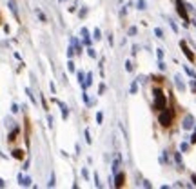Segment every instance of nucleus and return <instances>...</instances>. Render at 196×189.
I'll return each instance as SVG.
<instances>
[{"instance_id":"8","label":"nucleus","mask_w":196,"mask_h":189,"mask_svg":"<svg viewBox=\"0 0 196 189\" xmlns=\"http://www.w3.org/2000/svg\"><path fill=\"white\" fill-rule=\"evenodd\" d=\"M78 78H80V84L84 86V73L82 71H78Z\"/></svg>"},{"instance_id":"12","label":"nucleus","mask_w":196,"mask_h":189,"mask_svg":"<svg viewBox=\"0 0 196 189\" xmlns=\"http://www.w3.org/2000/svg\"><path fill=\"white\" fill-rule=\"evenodd\" d=\"M193 180H194V184H196V177H193Z\"/></svg>"},{"instance_id":"1","label":"nucleus","mask_w":196,"mask_h":189,"mask_svg":"<svg viewBox=\"0 0 196 189\" xmlns=\"http://www.w3.org/2000/svg\"><path fill=\"white\" fill-rule=\"evenodd\" d=\"M165 107V95L162 93V89H154V109L162 111Z\"/></svg>"},{"instance_id":"10","label":"nucleus","mask_w":196,"mask_h":189,"mask_svg":"<svg viewBox=\"0 0 196 189\" xmlns=\"http://www.w3.org/2000/svg\"><path fill=\"white\" fill-rule=\"evenodd\" d=\"M191 142H193V144H196V135L193 137V138H191Z\"/></svg>"},{"instance_id":"2","label":"nucleus","mask_w":196,"mask_h":189,"mask_svg":"<svg viewBox=\"0 0 196 189\" xmlns=\"http://www.w3.org/2000/svg\"><path fill=\"white\" fill-rule=\"evenodd\" d=\"M158 120H160V124H162L164 127H169V126H171V122H173V111L164 107V109H162V113H160V118H158Z\"/></svg>"},{"instance_id":"5","label":"nucleus","mask_w":196,"mask_h":189,"mask_svg":"<svg viewBox=\"0 0 196 189\" xmlns=\"http://www.w3.org/2000/svg\"><path fill=\"white\" fill-rule=\"evenodd\" d=\"M124 180H125V175H124V173L116 175V184H115V186H116V187H122V186H124Z\"/></svg>"},{"instance_id":"7","label":"nucleus","mask_w":196,"mask_h":189,"mask_svg":"<svg viewBox=\"0 0 196 189\" xmlns=\"http://www.w3.org/2000/svg\"><path fill=\"white\" fill-rule=\"evenodd\" d=\"M191 126H193V118H187V120H185V124H184V127H187V129H189Z\"/></svg>"},{"instance_id":"3","label":"nucleus","mask_w":196,"mask_h":189,"mask_svg":"<svg viewBox=\"0 0 196 189\" xmlns=\"http://www.w3.org/2000/svg\"><path fill=\"white\" fill-rule=\"evenodd\" d=\"M176 7H178V15L187 22V11H185V7H184V4H182V0H176Z\"/></svg>"},{"instance_id":"4","label":"nucleus","mask_w":196,"mask_h":189,"mask_svg":"<svg viewBox=\"0 0 196 189\" xmlns=\"http://www.w3.org/2000/svg\"><path fill=\"white\" fill-rule=\"evenodd\" d=\"M182 49H184V53H185V56H187V58H189V60L193 62V60H194V55H193V53H191V49H189V47L185 46V42H182Z\"/></svg>"},{"instance_id":"6","label":"nucleus","mask_w":196,"mask_h":189,"mask_svg":"<svg viewBox=\"0 0 196 189\" xmlns=\"http://www.w3.org/2000/svg\"><path fill=\"white\" fill-rule=\"evenodd\" d=\"M13 157L18 158V160H22V158H24V151H22V149H15V151H13Z\"/></svg>"},{"instance_id":"11","label":"nucleus","mask_w":196,"mask_h":189,"mask_svg":"<svg viewBox=\"0 0 196 189\" xmlns=\"http://www.w3.org/2000/svg\"><path fill=\"white\" fill-rule=\"evenodd\" d=\"M193 89H194V91H196V82H194V84H193Z\"/></svg>"},{"instance_id":"9","label":"nucleus","mask_w":196,"mask_h":189,"mask_svg":"<svg viewBox=\"0 0 196 189\" xmlns=\"http://www.w3.org/2000/svg\"><path fill=\"white\" fill-rule=\"evenodd\" d=\"M95 38L100 40V29H95Z\"/></svg>"}]
</instances>
